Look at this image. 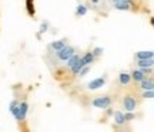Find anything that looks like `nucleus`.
<instances>
[{"instance_id": "nucleus-4", "label": "nucleus", "mask_w": 154, "mask_h": 132, "mask_svg": "<svg viewBox=\"0 0 154 132\" xmlns=\"http://www.w3.org/2000/svg\"><path fill=\"white\" fill-rule=\"evenodd\" d=\"M114 6L117 10H130L131 9V3L128 0H116Z\"/></svg>"}, {"instance_id": "nucleus-2", "label": "nucleus", "mask_w": 154, "mask_h": 132, "mask_svg": "<svg viewBox=\"0 0 154 132\" xmlns=\"http://www.w3.org/2000/svg\"><path fill=\"white\" fill-rule=\"evenodd\" d=\"M110 102H111V99L109 97H97L93 101V107L99 108V110H104V108H109Z\"/></svg>"}, {"instance_id": "nucleus-18", "label": "nucleus", "mask_w": 154, "mask_h": 132, "mask_svg": "<svg viewBox=\"0 0 154 132\" xmlns=\"http://www.w3.org/2000/svg\"><path fill=\"white\" fill-rule=\"evenodd\" d=\"M9 108H10L11 114H13V115H16L17 108H19V102H17V101H11V102H10V107H9Z\"/></svg>"}, {"instance_id": "nucleus-5", "label": "nucleus", "mask_w": 154, "mask_h": 132, "mask_svg": "<svg viewBox=\"0 0 154 132\" xmlns=\"http://www.w3.org/2000/svg\"><path fill=\"white\" fill-rule=\"evenodd\" d=\"M124 110L126 111H134L136 110V99L133 97H126L124 98Z\"/></svg>"}, {"instance_id": "nucleus-11", "label": "nucleus", "mask_w": 154, "mask_h": 132, "mask_svg": "<svg viewBox=\"0 0 154 132\" xmlns=\"http://www.w3.org/2000/svg\"><path fill=\"white\" fill-rule=\"evenodd\" d=\"M84 66H86V64H84V63L82 61V58H80V60L77 61L74 66L70 67V68H72V72H73V74H79V71H80V70H82V68H83Z\"/></svg>"}, {"instance_id": "nucleus-14", "label": "nucleus", "mask_w": 154, "mask_h": 132, "mask_svg": "<svg viewBox=\"0 0 154 132\" xmlns=\"http://www.w3.org/2000/svg\"><path fill=\"white\" fill-rule=\"evenodd\" d=\"M64 45H66V43H64V40H60V41H54V43H51V45H50V47H51V48L54 50V51H59V50L63 48Z\"/></svg>"}, {"instance_id": "nucleus-8", "label": "nucleus", "mask_w": 154, "mask_h": 132, "mask_svg": "<svg viewBox=\"0 0 154 132\" xmlns=\"http://www.w3.org/2000/svg\"><path fill=\"white\" fill-rule=\"evenodd\" d=\"M130 80H131V75L130 74H127V72H121L120 75H119V83L121 85H126V84L130 83Z\"/></svg>"}, {"instance_id": "nucleus-24", "label": "nucleus", "mask_w": 154, "mask_h": 132, "mask_svg": "<svg viewBox=\"0 0 154 132\" xmlns=\"http://www.w3.org/2000/svg\"><path fill=\"white\" fill-rule=\"evenodd\" d=\"M114 1H116V0H114Z\"/></svg>"}, {"instance_id": "nucleus-7", "label": "nucleus", "mask_w": 154, "mask_h": 132, "mask_svg": "<svg viewBox=\"0 0 154 132\" xmlns=\"http://www.w3.org/2000/svg\"><path fill=\"white\" fill-rule=\"evenodd\" d=\"M153 58H146V60H138L137 66L140 68H151L153 67Z\"/></svg>"}, {"instance_id": "nucleus-22", "label": "nucleus", "mask_w": 154, "mask_h": 132, "mask_svg": "<svg viewBox=\"0 0 154 132\" xmlns=\"http://www.w3.org/2000/svg\"><path fill=\"white\" fill-rule=\"evenodd\" d=\"M103 54V48H100V47H96L93 51V55L94 57H97V55H101Z\"/></svg>"}, {"instance_id": "nucleus-21", "label": "nucleus", "mask_w": 154, "mask_h": 132, "mask_svg": "<svg viewBox=\"0 0 154 132\" xmlns=\"http://www.w3.org/2000/svg\"><path fill=\"white\" fill-rule=\"evenodd\" d=\"M124 119L126 121H130V119H134V115L131 114V111H127L126 114H124Z\"/></svg>"}, {"instance_id": "nucleus-15", "label": "nucleus", "mask_w": 154, "mask_h": 132, "mask_svg": "<svg viewBox=\"0 0 154 132\" xmlns=\"http://www.w3.org/2000/svg\"><path fill=\"white\" fill-rule=\"evenodd\" d=\"M93 60H94V55H93V53H87V54L84 55L82 58V61L86 64V66H88V64H91L93 63Z\"/></svg>"}, {"instance_id": "nucleus-12", "label": "nucleus", "mask_w": 154, "mask_h": 132, "mask_svg": "<svg viewBox=\"0 0 154 132\" xmlns=\"http://www.w3.org/2000/svg\"><path fill=\"white\" fill-rule=\"evenodd\" d=\"M114 116H116V124H117V125H123V124L126 122V119H124V114L120 112V111L114 112Z\"/></svg>"}, {"instance_id": "nucleus-13", "label": "nucleus", "mask_w": 154, "mask_h": 132, "mask_svg": "<svg viewBox=\"0 0 154 132\" xmlns=\"http://www.w3.org/2000/svg\"><path fill=\"white\" fill-rule=\"evenodd\" d=\"M131 78H133V80H136V81H141V80H144V78H146V74H144L141 70H140V71H133Z\"/></svg>"}, {"instance_id": "nucleus-10", "label": "nucleus", "mask_w": 154, "mask_h": 132, "mask_svg": "<svg viewBox=\"0 0 154 132\" xmlns=\"http://www.w3.org/2000/svg\"><path fill=\"white\" fill-rule=\"evenodd\" d=\"M153 51H140V53H137V58L138 60H146V58H153Z\"/></svg>"}, {"instance_id": "nucleus-19", "label": "nucleus", "mask_w": 154, "mask_h": 132, "mask_svg": "<svg viewBox=\"0 0 154 132\" xmlns=\"http://www.w3.org/2000/svg\"><path fill=\"white\" fill-rule=\"evenodd\" d=\"M88 71H90V67H88V66H84L82 70L79 71V75H80V77H84V75H86Z\"/></svg>"}, {"instance_id": "nucleus-9", "label": "nucleus", "mask_w": 154, "mask_h": 132, "mask_svg": "<svg viewBox=\"0 0 154 132\" xmlns=\"http://www.w3.org/2000/svg\"><path fill=\"white\" fill-rule=\"evenodd\" d=\"M140 83H141V88H143V89H153L154 88L153 80H147V78H144V80H141Z\"/></svg>"}, {"instance_id": "nucleus-6", "label": "nucleus", "mask_w": 154, "mask_h": 132, "mask_svg": "<svg viewBox=\"0 0 154 132\" xmlns=\"http://www.w3.org/2000/svg\"><path fill=\"white\" fill-rule=\"evenodd\" d=\"M104 83H106V80L103 77L101 78H96V80H93V81H90L88 83V89H97V88H100V87H103L104 85Z\"/></svg>"}, {"instance_id": "nucleus-20", "label": "nucleus", "mask_w": 154, "mask_h": 132, "mask_svg": "<svg viewBox=\"0 0 154 132\" xmlns=\"http://www.w3.org/2000/svg\"><path fill=\"white\" fill-rule=\"evenodd\" d=\"M143 98H153V89H144Z\"/></svg>"}, {"instance_id": "nucleus-23", "label": "nucleus", "mask_w": 154, "mask_h": 132, "mask_svg": "<svg viewBox=\"0 0 154 132\" xmlns=\"http://www.w3.org/2000/svg\"><path fill=\"white\" fill-rule=\"evenodd\" d=\"M46 28H47V24H43V26H42V30H40V31H46Z\"/></svg>"}, {"instance_id": "nucleus-3", "label": "nucleus", "mask_w": 154, "mask_h": 132, "mask_svg": "<svg viewBox=\"0 0 154 132\" xmlns=\"http://www.w3.org/2000/svg\"><path fill=\"white\" fill-rule=\"evenodd\" d=\"M27 108L29 105L26 102H22V104H19V108H17V112L14 118H16L17 121H23L24 118H26V114H27Z\"/></svg>"}, {"instance_id": "nucleus-1", "label": "nucleus", "mask_w": 154, "mask_h": 132, "mask_svg": "<svg viewBox=\"0 0 154 132\" xmlns=\"http://www.w3.org/2000/svg\"><path fill=\"white\" fill-rule=\"evenodd\" d=\"M73 54H74V48H73L72 45H64L63 48H60L57 51L59 60H61V61H67Z\"/></svg>"}, {"instance_id": "nucleus-16", "label": "nucleus", "mask_w": 154, "mask_h": 132, "mask_svg": "<svg viewBox=\"0 0 154 132\" xmlns=\"http://www.w3.org/2000/svg\"><path fill=\"white\" fill-rule=\"evenodd\" d=\"M79 60H80V57H79L77 54H73L72 57H70V58L67 60V66H69V67H73Z\"/></svg>"}, {"instance_id": "nucleus-17", "label": "nucleus", "mask_w": 154, "mask_h": 132, "mask_svg": "<svg viewBox=\"0 0 154 132\" xmlns=\"http://www.w3.org/2000/svg\"><path fill=\"white\" fill-rule=\"evenodd\" d=\"M76 13H77V16H84V14L87 13V7H86V6H83V4H80L79 7H77Z\"/></svg>"}]
</instances>
